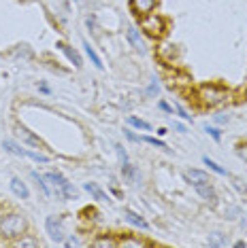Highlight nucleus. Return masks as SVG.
Masks as SVG:
<instances>
[{
    "label": "nucleus",
    "instance_id": "nucleus-1",
    "mask_svg": "<svg viewBox=\"0 0 247 248\" xmlns=\"http://www.w3.org/2000/svg\"><path fill=\"white\" fill-rule=\"evenodd\" d=\"M196 102H198L203 108H217V106L226 104L230 100V92L222 85H200L196 89Z\"/></svg>",
    "mask_w": 247,
    "mask_h": 248
},
{
    "label": "nucleus",
    "instance_id": "nucleus-2",
    "mask_svg": "<svg viewBox=\"0 0 247 248\" xmlns=\"http://www.w3.org/2000/svg\"><path fill=\"white\" fill-rule=\"evenodd\" d=\"M26 231H28V221L24 214L9 212L0 218V235L4 240H18L21 235H26Z\"/></svg>",
    "mask_w": 247,
    "mask_h": 248
},
{
    "label": "nucleus",
    "instance_id": "nucleus-3",
    "mask_svg": "<svg viewBox=\"0 0 247 248\" xmlns=\"http://www.w3.org/2000/svg\"><path fill=\"white\" fill-rule=\"evenodd\" d=\"M141 19V30L145 32L147 36L151 38H162L166 34V30H168V24H166V19L162 17V15L158 13H149V15H143V17H139Z\"/></svg>",
    "mask_w": 247,
    "mask_h": 248
},
{
    "label": "nucleus",
    "instance_id": "nucleus-4",
    "mask_svg": "<svg viewBox=\"0 0 247 248\" xmlns=\"http://www.w3.org/2000/svg\"><path fill=\"white\" fill-rule=\"evenodd\" d=\"M45 180H49V183H52V187H53V191H55V195H58V197H64V200H72V197L77 195L75 187H72V185H71L64 176H62L60 172H49L47 176H45Z\"/></svg>",
    "mask_w": 247,
    "mask_h": 248
},
{
    "label": "nucleus",
    "instance_id": "nucleus-5",
    "mask_svg": "<svg viewBox=\"0 0 247 248\" xmlns=\"http://www.w3.org/2000/svg\"><path fill=\"white\" fill-rule=\"evenodd\" d=\"M45 229H47L49 238H52L55 244H62V242H64V227H62V221L58 217H47L45 218Z\"/></svg>",
    "mask_w": 247,
    "mask_h": 248
},
{
    "label": "nucleus",
    "instance_id": "nucleus-6",
    "mask_svg": "<svg viewBox=\"0 0 247 248\" xmlns=\"http://www.w3.org/2000/svg\"><path fill=\"white\" fill-rule=\"evenodd\" d=\"M15 132H18V136L24 140L28 146H32V149H38V151H43V149H45V142L36 136V134H32L28 127H24V125H19V123H18V125H15Z\"/></svg>",
    "mask_w": 247,
    "mask_h": 248
},
{
    "label": "nucleus",
    "instance_id": "nucleus-7",
    "mask_svg": "<svg viewBox=\"0 0 247 248\" xmlns=\"http://www.w3.org/2000/svg\"><path fill=\"white\" fill-rule=\"evenodd\" d=\"M156 7H158V0H130V11L137 17L154 13Z\"/></svg>",
    "mask_w": 247,
    "mask_h": 248
},
{
    "label": "nucleus",
    "instance_id": "nucleus-8",
    "mask_svg": "<svg viewBox=\"0 0 247 248\" xmlns=\"http://www.w3.org/2000/svg\"><path fill=\"white\" fill-rule=\"evenodd\" d=\"M126 38H128V43L132 45L137 51H141V53H145V49H147V45H145V41H143V36H141V30L139 28H128L126 30Z\"/></svg>",
    "mask_w": 247,
    "mask_h": 248
},
{
    "label": "nucleus",
    "instance_id": "nucleus-9",
    "mask_svg": "<svg viewBox=\"0 0 247 248\" xmlns=\"http://www.w3.org/2000/svg\"><path fill=\"white\" fill-rule=\"evenodd\" d=\"M185 180H188L192 187H200V185H209L211 183L209 174L203 172V170H188L185 172Z\"/></svg>",
    "mask_w": 247,
    "mask_h": 248
},
{
    "label": "nucleus",
    "instance_id": "nucleus-10",
    "mask_svg": "<svg viewBox=\"0 0 247 248\" xmlns=\"http://www.w3.org/2000/svg\"><path fill=\"white\" fill-rule=\"evenodd\" d=\"M117 246H124V248H143V246H154L151 242L143 240V238H134V235H122L117 238Z\"/></svg>",
    "mask_w": 247,
    "mask_h": 248
},
{
    "label": "nucleus",
    "instance_id": "nucleus-11",
    "mask_svg": "<svg viewBox=\"0 0 247 248\" xmlns=\"http://www.w3.org/2000/svg\"><path fill=\"white\" fill-rule=\"evenodd\" d=\"M194 189H196V193H198L207 202V204H211V206L217 204V193H215V189H213V183L200 185V187H194Z\"/></svg>",
    "mask_w": 247,
    "mask_h": 248
},
{
    "label": "nucleus",
    "instance_id": "nucleus-12",
    "mask_svg": "<svg viewBox=\"0 0 247 248\" xmlns=\"http://www.w3.org/2000/svg\"><path fill=\"white\" fill-rule=\"evenodd\" d=\"M58 49H60V51H64V55L69 58V62H72V66H75V68H81V66H83L81 55L77 53V49H72L71 45H66V43H58Z\"/></svg>",
    "mask_w": 247,
    "mask_h": 248
},
{
    "label": "nucleus",
    "instance_id": "nucleus-13",
    "mask_svg": "<svg viewBox=\"0 0 247 248\" xmlns=\"http://www.w3.org/2000/svg\"><path fill=\"white\" fill-rule=\"evenodd\" d=\"M124 218H126L130 225H134V227H139V229H149L147 221H145L141 214H137L134 210H124Z\"/></svg>",
    "mask_w": 247,
    "mask_h": 248
},
{
    "label": "nucleus",
    "instance_id": "nucleus-14",
    "mask_svg": "<svg viewBox=\"0 0 247 248\" xmlns=\"http://www.w3.org/2000/svg\"><path fill=\"white\" fill-rule=\"evenodd\" d=\"M11 191H13L19 200H28V197H30V191H28L26 183L21 178H13V180H11Z\"/></svg>",
    "mask_w": 247,
    "mask_h": 248
},
{
    "label": "nucleus",
    "instance_id": "nucleus-15",
    "mask_svg": "<svg viewBox=\"0 0 247 248\" xmlns=\"http://www.w3.org/2000/svg\"><path fill=\"white\" fill-rule=\"evenodd\" d=\"M83 189H86L88 193L94 197V200H98V202H109V195H106L96 183H86V185H83Z\"/></svg>",
    "mask_w": 247,
    "mask_h": 248
},
{
    "label": "nucleus",
    "instance_id": "nucleus-16",
    "mask_svg": "<svg viewBox=\"0 0 247 248\" xmlns=\"http://www.w3.org/2000/svg\"><path fill=\"white\" fill-rule=\"evenodd\" d=\"M207 244L215 246V248H224V246L228 244L226 233H222V231H213V233H209V240H207Z\"/></svg>",
    "mask_w": 247,
    "mask_h": 248
},
{
    "label": "nucleus",
    "instance_id": "nucleus-17",
    "mask_svg": "<svg viewBox=\"0 0 247 248\" xmlns=\"http://www.w3.org/2000/svg\"><path fill=\"white\" fill-rule=\"evenodd\" d=\"M2 149L7 151L11 155H18V157H26V149H21L18 142H13V140H4L2 142Z\"/></svg>",
    "mask_w": 247,
    "mask_h": 248
},
{
    "label": "nucleus",
    "instance_id": "nucleus-18",
    "mask_svg": "<svg viewBox=\"0 0 247 248\" xmlns=\"http://www.w3.org/2000/svg\"><path fill=\"white\" fill-rule=\"evenodd\" d=\"M83 49H86V55H88V58L92 60V64L96 66V68H103V60H100V55L94 51V47H92V45H89L88 41H83Z\"/></svg>",
    "mask_w": 247,
    "mask_h": 248
},
{
    "label": "nucleus",
    "instance_id": "nucleus-19",
    "mask_svg": "<svg viewBox=\"0 0 247 248\" xmlns=\"http://www.w3.org/2000/svg\"><path fill=\"white\" fill-rule=\"evenodd\" d=\"M92 246L96 248H115L117 246V238H111V235H100V238H96L92 242Z\"/></svg>",
    "mask_w": 247,
    "mask_h": 248
},
{
    "label": "nucleus",
    "instance_id": "nucleus-20",
    "mask_svg": "<svg viewBox=\"0 0 247 248\" xmlns=\"http://www.w3.org/2000/svg\"><path fill=\"white\" fill-rule=\"evenodd\" d=\"M13 246H18V248H36V246H38V240H35V238H26V235H21V238L13 240Z\"/></svg>",
    "mask_w": 247,
    "mask_h": 248
},
{
    "label": "nucleus",
    "instance_id": "nucleus-21",
    "mask_svg": "<svg viewBox=\"0 0 247 248\" xmlns=\"http://www.w3.org/2000/svg\"><path fill=\"white\" fill-rule=\"evenodd\" d=\"M203 163H205V166H209V170H211V172H215V174H220V176H226V174H228V172L220 166V163H215L209 155H205V157H203Z\"/></svg>",
    "mask_w": 247,
    "mask_h": 248
},
{
    "label": "nucleus",
    "instance_id": "nucleus-22",
    "mask_svg": "<svg viewBox=\"0 0 247 248\" xmlns=\"http://www.w3.org/2000/svg\"><path fill=\"white\" fill-rule=\"evenodd\" d=\"M128 123H130V127H137V129H143V132H151V125L147 121L139 119V117H128Z\"/></svg>",
    "mask_w": 247,
    "mask_h": 248
},
{
    "label": "nucleus",
    "instance_id": "nucleus-23",
    "mask_svg": "<svg viewBox=\"0 0 247 248\" xmlns=\"http://www.w3.org/2000/svg\"><path fill=\"white\" fill-rule=\"evenodd\" d=\"M32 178H35L36 187L43 191V195H45V197H49V195H52V191H49V187H47V183H45V178H43V176H38L36 172H32Z\"/></svg>",
    "mask_w": 247,
    "mask_h": 248
},
{
    "label": "nucleus",
    "instance_id": "nucleus-24",
    "mask_svg": "<svg viewBox=\"0 0 247 248\" xmlns=\"http://www.w3.org/2000/svg\"><path fill=\"white\" fill-rule=\"evenodd\" d=\"M26 157H30L32 161H38V163H47L49 161V157L43 155V153H38V151H28L26 149Z\"/></svg>",
    "mask_w": 247,
    "mask_h": 248
},
{
    "label": "nucleus",
    "instance_id": "nucleus-25",
    "mask_svg": "<svg viewBox=\"0 0 247 248\" xmlns=\"http://www.w3.org/2000/svg\"><path fill=\"white\" fill-rule=\"evenodd\" d=\"M205 132L209 134V136H211L213 140H215V142H220V140H222V132H220V129H217V127H211V125H207V127H205Z\"/></svg>",
    "mask_w": 247,
    "mask_h": 248
},
{
    "label": "nucleus",
    "instance_id": "nucleus-26",
    "mask_svg": "<svg viewBox=\"0 0 247 248\" xmlns=\"http://www.w3.org/2000/svg\"><path fill=\"white\" fill-rule=\"evenodd\" d=\"M143 142H147V144H151V146H158V149H166V144L162 142V140L151 138V136H143Z\"/></svg>",
    "mask_w": 247,
    "mask_h": 248
},
{
    "label": "nucleus",
    "instance_id": "nucleus-27",
    "mask_svg": "<svg viewBox=\"0 0 247 248\" xmlns=\"http://www.w3.org/2000/svg\"><path fill=\"white\" fill-rule=\"evenodd\" d=\"M237 155L243 159L245 163H247V142H241V144H237Z\"/></svg>",
    "mask_w": 247,
    "mask_h": 248
},
{
    "label": "nucleus",
    "instance_id": "nucleus-28",
    "mask_svg": "<svg viewBox=\"0 0 247 248\" xmlns=\"http://www.w3.org/2000/svg\"><path fill=\"white\" fill-rule=\"evenodd\" d=\"M124 134H126V138L130 140V142H143V136H139V134H134L132 129H126V132H124Z\"/></svg>",
    "mask_w": 247,
    "mask_h": 248
},
{
    "label": "nucleus",
    "instance_id": "nucleus-29",
    "mask_svg": "<svg viewBox=\"0 0 247 248\" xmlns=\"http://www.w3.org/2000/svg\"><path fill=\"white\" fill-rule=\"evenodd\" d=\"M173 110H177V115L181 117V119H185V121H192V115H188V112H185V108H183V106L175 104V108H173Z\"/></svg>",
    "mask_w": 247,
    "mask_h": 248
},
{
    "label": "nucleus",
    "instance_id": "nucleus-30",
    "mask_svg": "<svg viewBox=\"0 0 247 248\" xmlns=\"http://www.w3.org/2000/svg\"><path fill=\"white\" fill-rule=\"evenodd\" d=\"M237 217H241V210L237 206H230L226 210V218H237Z\"/></svg>",
    "mask_w": 247,
    "mask_h": 248
},
{
    "label": "nucleus",
    "instance_id": "nucleus-31",
    "mask_svg": "<svg viewBox=\"0 0 247 248\" xmlns=\"http://www.w3.org/2000/svg\"><path fill=\"white\" fill-rule=\"evenodd\" d=\"M115 149H117V155H120L122 163H126V161H128V153H126V149H124L122 144H115Z\"/></svg>",
    "mask_w": 247,
    "mask_h": 248
},
{
    "label": "nucleus",
    "instance_id": "nucleus-32",
    "mask_svg": "<svg viewBox=\"0 0 247 248\" xmlns=\"http://www.w3.org/2000/svg\"><path fill=\"white\" fill-rule=\"evenodd\" d=\"M62 244H64V246H81V242L77 240V238H66Z\"/></svg>",
    "mask_w": 247,
    "mask_h": 248
},
{
    "label": "nucleus",
    "instance_id": "nucleus-33",
    "mask_svg": "<svg viewBox=\"0 0 247 248\" xmlns=\"http://www.w3.org/2000/svg\"><path fill=\"white\" fill-rule=\"evenodd\" d=\"M241 227H243V231H247V212H241Z\"/></svg>",
    "mask_w": 247,
    "mask_h": 248
},
{
    "label": "nucleus",
    "instance_id": "nucleus-34",
    "mask_svg": "<svg viewBox=\"0 0 247 248\" xmlns=\"http://www.w3.org/2000/svg\"><path fill=\"white\" fill-rule=\"evenodd\" d=\"M156 92H158V81L154 78V83L149 85V93H156Z\"/></svg>",
    "mask_w": 247,
    "mask_h": 248
},
{
    "label": "nucleus",
    "instance_id": "nucleus-35",
    "mask_svg": "<svg viewBox=\"0 0 247 248\" xmlns=\"http://www.w3.org/2000/svg\"><path fill=\"white\" fill-rule=\"evenodd\" d=\"M215 121H217V123H228V117H224V115H217V117H215Z\"/></svg>",
    "mask_w": 247,
    "mask_h": 248
},
{
    "label": "nucleus",
    "instance_id": "nucleus-36",
    "mask_svg": "<svg viewBox=\"0 0 247 248\" xmlns=\"http://www.w3.org/2000/svg\"><path fill=\"white\" fill-rule=\"evenodd\" d=\"M160 108H162V110H166V112H173V108H171V106H168L166 102H160Z\"/></svg>",
    "mask_w": 247,
    "mask_h": 248
},
{
    "label": "nucleus",
    "instance_id": "nucleus-37",
    "mask_svg": "<svg viewBox=\"0 0 247 248\" xmlns=\"http://www.w3.org/2000/svg\"><path fill=\"white\" fill-rule=\"evenodd\" d=\"M234 246H237V248H245L247 244H245V240H239V242H234Z\"/></svg>",
    "mask_w": 247,
    "mask_h": 248
},
{
    "label": "nucleus",
    "instance_id": "nucleus-38",
    "mask_svg": "<svg viewBox=\"0 0 247 248\" xmlns=\"http://www.w3.org/2000/svg\"><path fill=\"white\" fill-rule=\"evenodd\" d=\"M175 129H177V132H181V134H185V127L183 125H175Z\"/></svg>",
    "mask_w": 247,
    "mask_h": 248
},
{
    "label": "nucleus",
    "instance_id": "nucleus-39",
    "mask_svg": "<svg viewBox=\"0 0 247 248\" xmlns=\"http://www.w3.org/2000/svg\"><path fill=\"white\" fill-rule=\"evenodd\" d=\"M75 2H81V0H75Z\"/></svg>",
    "mask_w": 247,
    "mask_h": 248
}]
</instances>
